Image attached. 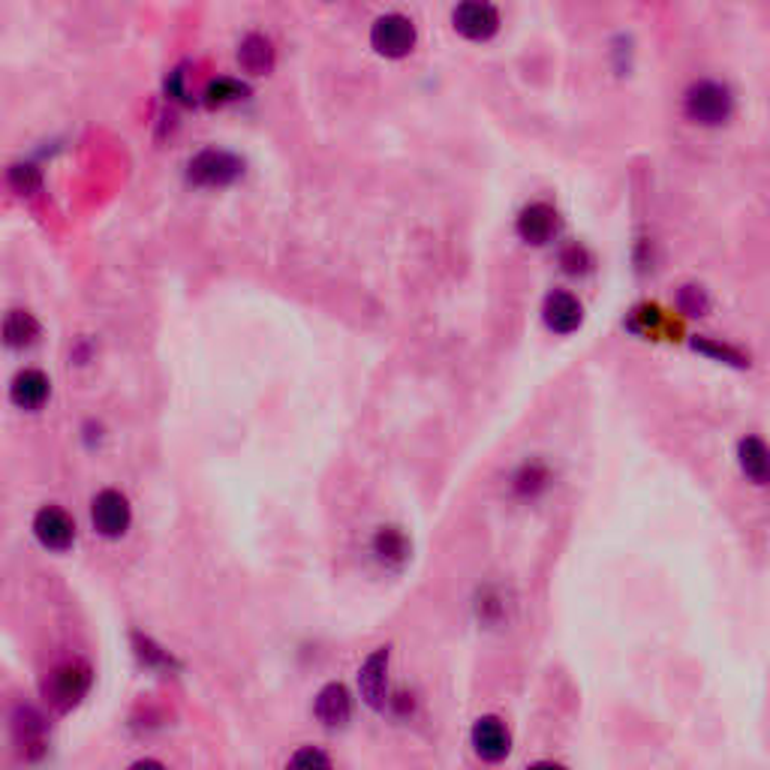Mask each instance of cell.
I'll return each instance as SVG.
<instances>
[{
	"label": "cell",
	"mask_w": 770,
	"mask_h": 770,
	"mask_svg": "<svg viewBox=\"0 0 770 770\" xmlns=\"http://www.w3.org/2000/svg\"><path fill=\"white\" fill-rule=\"evenodd\" d=\"M683 109H686V118L702 127H722L734 112V97L719 81H698L686 91Z\"/></svg>",
	"instance_id": "1"
},
{
	"label": "cell",
	"mask_w": 770,
	"mask_h": 770,
	"mask_svg": "<svg viewBox=\"0 0 770 770\" xmlns=\"http://www.w3.org/2000/svg\"><path fill=\"white\" fill-rule=\"evenodd\" d=\"M241 172H244V163L236 154L209 148V151H199L197 157L190 160L187 178L197 187H229V184L241 178Z\"/></svg>",
	"instance_id": "2"
},
{
	"label": "cell",
	"mask_w": 770,
	"mask_h": 770,
	"mask_svg": "<svg viewBox=\"0 0 770 770\" xmlns=\"http://www.w3.org/2000/svg\"><path fill=\"white\" fill-rule=\"evenodd\" d=\"M370 46L377 49V54L382 58H406V54L416 49V25L401 13H389L374 22L370 30Z\"/></svg>",
	"instance_id": "3"
},
{
	"label": "cell",
	"mask_w": 770,
	"mask_h": 770,
	"mask_svg": "<svg viewBox=\"0 0 770 770\" xmlns=\"http://www.w3.org/2000/svg\"><path fill=\"white\" fill-rule=\"evenodd\" d=\"M455 30L470 42H488L500 30V13L491 0H460L452 13Z\"/></svg>",
	"instance_id": "4"
},
{
	"label": "cell",
	"mask_w": 770,
	"mask_h": 770,
	"mask_svg": "<svg viewBox=\"0 0 770 770\" xmlns=\"http://www.w3.org/2000/svg\"><path fill=\"white\" fill-rule=\"evenodd\" d=\"M88 686H91V668L85 662H64L52 671V678L46 683V695L52 698L54 707L66 710V707L79 705Z\"/></svg>",
	"instance_id": "5"
},
{
	"label": "cell",
	"mask_w": 770,
	"mask_h": 770,
	"mask_svg": "<svg viewBox=\"0 0 770 770\" xmlns=\"http://www.w3.org/2000/svg\"><path fill=\"white\" fill-rule=\"evenodd\" d=\"M91 518L97 533H103L105 539H118V535L127 533V527H130V503H127V496L118 494V491H100L91 503Z\"/></svg>",
	"instance_id": "6"
},
{
	"label": "cell",
	"mask_w": 770,
	"mask_h": 770,
	"mask_svg": "<svg viewBox=\"0 0 770 770\" xmlns=\"http://www.w3.org/2000/svg\"><path fill=\"white\" fill-rule=\"evenodd\" d=\"M470 737H472V749H476V756L482 758V761L496 765V761H503V758L509 756L512 734L509 729L503 725V719L496 717L476 719Z\"/></svg>",
	"instance_id": "7"
},
{
	"label": "cell",
	"mask_w": 770,
	"mask_h": 770,
	"mask_svg": "<svg viewBox=\"0 0 770 770\" xmlns=\"http://www.w3.org/2000/svg\"><path fill=\"white\" fill-rule=\"evenodd\" d=\"M34 533L40 539V545H46L49 551H66L76 542V523L64 509L46 506L34 518Z\"/></svg>",
	"instance_id": "8"
},
{
	"label": "cell",
	"mask_w": 770,
	"mask_h": 770,
	"mask_svg": "<svg viewBox=\"0 0 770 770\" xmlns=\"http://www.w3.org/2000/svg\"><path fill=\"white\" fill-rule=\"evenodd\" d=\"M389 647H377L365 659V666L358 671V686H362V698L374 710L386 707V695H389Z\"/></svg>",
	"instance_id": "9"
},
{
	"label": "cell",
	"mask_w": 770,
	"mask_h": 770,
	"mask_svg": "<svg viewBox=\"0 0 770 770\" xmlns=\"http://www.w3.org/2000/svg\"><path fill=\"white\" fill-rule=\"evenodd\" d=\"M557 229H560V217L548 202H533L518 214V236L533 248L548 244L551 238L557 236Z\"/></svg>",
	"instance_id": "10"
},
{
	"label": "cell",
	"mask_w": 770,
	"mask_h": 770,
	"mask_svg": "<svg viewBox=\"0 0 770 770\" xmlns=\"http://www.w3.org/2000/svg\"><path fill=\"white\" fill-rule=\"evenodd\" d=\"M542 316H545V326L554 334H572L584 323V307H581V301L575 299L572 292L557 289V292H551L548 299H545Z\"/></svg>",
	"instance_id": "11"
},
{
	"label": "cell",
	"mask_w": 770,
	"mask_h": 770,
	"mask_svg": "<svg viewBox=\"0 0 770 770\" xmlns=\"http://www.w3.org/2000/svg\"><path fill=\"white\" fill-rule=\"evenodd\" d=\"M314 710L316 717H319V722L328 725V729H340V725H346L350 717H353V698H350V690H346L343 683H328V686H323L319 695H316Z\"/></svg>",
	"instance_id": "12"
},
{
	"label": "cell",
	"mask_w": 770,
	"mask_h": 770,
	"mask_svg": "<svg viewBox=\"0 0 770 770\" xmlns=\"http://www.w3.org/2000/svg\"><path fill=\"white\" fill-rule=\"evenodd\" d=\"M275 46H272L268 37H262V34H248V37L241 40V46H238V64H241V70L250 73V76H268V73L275 70Z\"/></svg>",
	"instance_id": "13"
},
{
	"label": "cell",
	"mask_w": 770,
	"mask_h": 770,
	"mask_svg": "<svg viewBox=\"0 0 770 770\" xmlns=\"http://www.w3.org/2000/svg\"><path fill=\"white\" fill-rule=\"evenodd\" d=\"M49 377L42 370H25L13 379V389H10V397H13L15 406L22 409H40L46 401H49Z\"/></svg>",
	"instance_id": "14"
},
{
	"label": "cell",
	"mask_w": 770,
	"mask_h": 770,
	"mask_svg": "<svg viewBox=\"0 0 770 770\" xmlns=\"http://www.w3.org/2000/svg\"><path fill=\"white\" fill-rule=\"evenodd\" d=\"M0 338L7 346L13 350H25V346H34L37 338H40V323L27 311H10L3 326H0Z\"/></svg>",
	"instance_id": "15"
},
{
	"label": "cell",
	"mask_w": 770,
	"mask_h": 770,
	"mask_svg": "<svg viewBox=\"0 0 770 770\" xmlns=\"http://www.w3.org/2000/svg\"><path fill=\"white\" fill-rule=\"evenodd\" d=\"M737 457H741V470L746 472V479H753L756 484L768 482V445L761 443L758 437L741 440Z\"/></svg>",
	"instance_id": "16"
},
{
	"label": "cell",
	"mask_w": 770,
	"mask_h": 770,
	"mask_svg": "<svg viewBox=\"0 0 770 770\" xmlns=\"http://www.w3.org/2000/svg\"><path fill=\"white\" fill-rule=\"evenodd\" d=\"M374 551H377L379 563L386 566H404L409 557V542L397 527H382L374 539Z\"/></svg>",
	"instance_id": "17"
},
{
	"label": "cell",
	"mask_w": 770,
	"mask_h": 770,
	"mask_svg": "<svg viewBox=\"0 0 770 770\" xmlns=\"http://www.w3.org/2000/svg\"><path fill=\"white\" fill-rule=\"evenodd\" d=\"M244 93H248V88H244L241 81L214 79L209 88H205V103H209L211 109H217V105H229V103H238V100H244Z\"/></svg>",
	"instance_id": "18"
},
{
	"label": "cell",
	"mask_w": 770,
	"mask_h": 770,
	"mask_svg": "<svg viewBox=\"0 0 770 770\" xmlns=\"http://www.w3.org/2000/svg\"><path fill=\"white\" fill-rule=\"evenodd\" d=\"M10 181L18 193H34V190H40V172L34 166H15L10 172Z\"/></svg>",
	"instance_id": "19"
},
{
	"label": "cell",
	"mask_w": 770,
	"mask_h": 770,
	"mask_svg": "<svg viewBox=\"0 0 770 770\" xmlns=\"http://www.w3.org/2000/svg\"><path fill=\"white\" fill-rule=\"evenodd\" d=\"M289 765H292V768H304V765H319V768H328V765H331V758H328L326 753H319V749H301V753H295V756L289 758Z\"/></svg>",
	"instance_id": "20"
}]
</instances>
